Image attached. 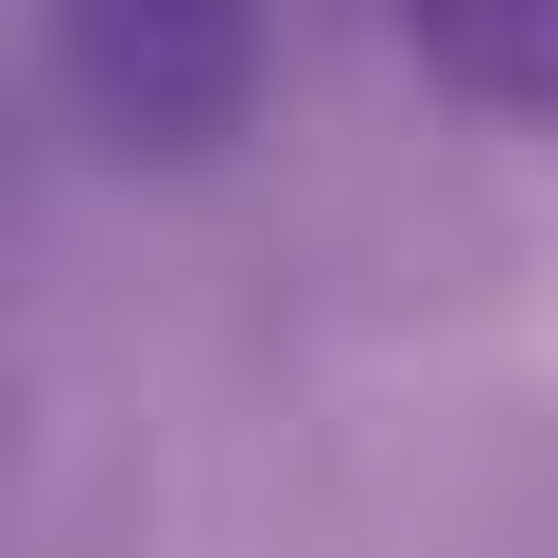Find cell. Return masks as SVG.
Masks as SVG:
<instances>
[{
  "label": "cell",
  "instance_id": "cell-1",
  "mask_svg": "<svg viewBox=\"0 0 558 558\" xmlns=\"http://www.w3.org/2000/svg\"><path fill=\"white\" fill-rule=\"evenodd\" d=\"M70 70H87L105 140L209 157L244 122V0H70Z\"/></svg>",
  "mask_w": 558,
  "mask_h": 558
},
{
  "label": "cell",
  "instance_id": "cell-2",
  "mask_svg": "<svg viewBox=\"0 0 558 558\" xmlns=\"http://www.w3.org/2000/svg\"><path fill=\"white\" fill-rule=\"evenodd\" d=\"M401 52L488 122H558V0H401Z\"/></svg>",
  "mask_w": 558,
  "mask_h": 558
},
{
  "label": "cell",
  "instance_id": "cell-3",
  "mask_svg": "<svg viewBox=\"0 0 558 558\" xmlns=\"http://www.w3.org/2000/svg\"><path fill=\"white\" fill-rule=\"evenodd\" d=\"M0 471H17V384H0Z\"/></svg>",
  "mask_w": 558,
  "mask_h": 558
}]
</instances>
